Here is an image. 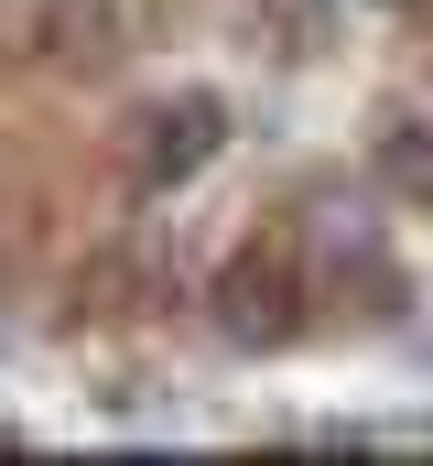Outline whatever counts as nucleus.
<instances>
[{
	"label": "nucleus",
	"instance_id": "1",
	"mask_svg": "<svg viewBox=\"0 0 433 466\" xmlns=\"http://www.w3.org/2000/svg\"><path fill=\"white\" fill-rule=\"evenodd\" d=\"M304 304H315V260H304L293 228L227 249V271H216V337L227 348H293L304 337Z\"/></svg>",
	"mask_w": 433,
	"mask_h": 466
},
{
	"label": "nucleus",
	"instance_id": "2",
	"mask_svg": "<svg viewBox=\"0 0 433 466\" xmlns=\"http://www.w3.org/2000/svg\"><path fill=\"white\" fill-rule=\"evenodd\" d=\"M216 152H227V98L185 87V98H163L152 130H141V185H152V196H163V185H196Z\"/></svg>",
	"mask_w": 433,
	"mask_h": 466
},
{
	"label": "nucleus",
	"instance_id": "3",
	"mask_svg": "<svg viewBox=\"0 0 433 466\" xmlns=\"http://www.w3.org/2000/svg\"><path fill=\"white\" fill-rule=\"evenodd\" d=\"M379 174H390L412 207H433V130H412V119H401V130L379 141Z\"/></svg>",
	"mask_w": 433,
	"mask_h": 466
},
{
	"label": "nucleus",
	"instance_id": "4",
	"mask_svg": "<svg viewBox=\"0 0 433 466\" xmlns=\"http://www.w3.org/2000/svg\"><path fill=\"white\" fill-rule=\"evenodd\" d=\"M379 11H401V0H379Z\"/></svg>",
	"mask_w": 433,
	"mask_h": 466
}]
</instances>
